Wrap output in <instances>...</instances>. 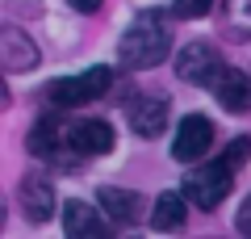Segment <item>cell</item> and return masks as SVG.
<instances>
[{
    "label": "cell",
    "mask_w": 251,
    "mask_h": 239,
    "mask_svg": "<svg viewBox=\"0 0 251 239\" xmlns=\"http://www.w3.org/2000/svg\"><path fill=\"white\" fill-rule=\"evenodd\" d=\"M172 51V30L163 13H138L134 26L122 34L117 42V63L130 71H147V67H159Z\"/></svg>",
    "instance_id": "obj_1"
},
{
    "label": "cell",
    "mask_w": 251,
    "mask_h": 239,
    "mask_svg": "<svg viewBox=\"0 0 251 239\" xmlns=\"http://www.w3.org/2000/svg\"><path fill=\"white\" fill-rule=\"evenodd\" d=\"M230 185H234V168L218 155V159H209V164H201V168L184 180V197L197 206V210H218V206L226 202V193H230Z\"/></svg>",
    "instance_id": "obj_2"
},
{
    "label": "cell",
    "mask_w": 251,
    "mask_h": 239,
    "mask_svg": "<svg viewBox=\"0 0 251 239\" xmlns=\"http://www.w3.org/2000/svg\"><path fill=\"white\" fill-rule=\"evenodd\" d=\"M109 84H113V67H88L72 80H54L46 89V101L59 109H75V105H88V101L105 97Z\"/></svg>",
    "instance_id": "obj_3"
},
{
    "label": "cell",
    "mask_w": 251,
    "mask_h": 239,
    "mask_svg": "<svg viewBox=\"0 0 251 239\" xmlns=\"http://www.w3.org/2000/svg\"><path fill=\"white\" fill-rule=\"evenodd\" d=\"M176 76L184 84H197V89H214V80L222 76V55L209 42H188L176 55Z\"/></svg>",
    "instance_id": "obj_4"
},
{
    "label": "cell",
    "mask_w": 251,
    "mask_h": 239,
    "mask_svg": "<svg viewBox=\"0 0 251 239\" xmlns=\"http://www.w3.org/2000/svg\"><path fill=\"white\" fill-rule=\"evenodd\" d=\"M72 147V122L63 114H42L29 130V151L38 159H59V151Z\"/></svg>",
    "instance_id": "obj_5"
},
{
    "label": "cell",
    "mask_w": 251,
    "mask_h": 239,
    "mask_svg": "<svg viewBox=\"0 0 251 239\" xmlns=\"http://www.w3.org/2000/svg\"><path fill=\"white\" fill-rule=\"evenodd\" d=\"M209 143H214V122L201 118V114H188L184 122H180V130H176L172 155H176L180 164H197V159H205Z\"/></svg>",
    "instance_id": "obj_6"
},
{
    "label": "cell",
    "mask_w": 251,
    "mask_h": 239,
    "mask_svg": "<svg viewBox=\"0 0 251 239\" xmlns=\"http://www.w3.org/2000/svg\"><path fill=\"white\" fill-rule=\"evenodd\" d=\"M168 97H134L126 105V118H130V130L138 139H159L168 130Z\"/></svg>",
    "instance_id": "obj_7"
},
{
    "label": "cell",
    "mask_w": 251,
    "mask_h": 239,
    "mask_svg": "<svg viewBox=\"0 0 251 239\" xmlns=\"http://www.w3.org/2000/svg\"><path fill=\"white\" fill-rule=\"evenodd\" d=\"M38 42L29 34H21L17 26H4L0 30V63H4V71H29L38 67Z\"/></svg>",
    "instance_id": "obj_8"
},
{
    "label": "cell",
    "mask_w": 251,
    "mask_h": 239,
    "mask_svg": "<svg viewBox=\"0 0 251 239\" xmlns=\"http://www.w3.org/2000/svg\"><path fill=\"white\" fill-rule=\"evenodd\" d=\"M218 97V105L230 109V114H247L251 109V76L239 67H222V76L214 80V89H209Z\"/></svg>",
    "instance_id": "obj_9"
},
{
    "label": "cell",
    "mask_w": 251,
    "mask_h": 239,
    "mask_svg": "<svg viewBox=\"0 0 251 239\" xmlns=\"http://www.w3.org/2000/svg\"><path fill=\"white\" fill-rule=\"evenodd\" d=\"M17 206L25 210L29 222H46L54 214V189L46 177H25L17 185Z\"/></svg>",
    "instance_id": "obj_10"
},
{
    "label": "cell",
    "mask_w": 251,
    "mask_h": 239,
    "mask_svg": "<svg viewBox=\"0 0 251 239\" xmlns=\"http://www.w3.org/2000/svg\"><path fill=\"white\" fill-rule=\"evenodd\" d=\"M72 151H80V155H105V151H113V126L100 122V118L72 122Z\"/></svg>",
    "instance_id": "obj_11"
},
{
    "label": "cell",
    "mask_w": 251,
    "mask_h": 239,
    "mask_svg": "<svg viewBox=\"0 0 251 239\" xmlns=\"http://www.w3.org/2000/svg\"><path fill=\"white\" fill-rule=\"evenodd\" d=\"M63 231L75 235V239H97V235H105L100 210H92L88 202H67V206H63Z\"/></svg>",
    "instance_id": "obj_12"
},
{
    "label": "cell",
    "mask_w": 251,
    "mask_h": 239,
    "mask_svg": "<svg viewBox=\"0 0 251 239\" xmlns=\"http://www.w3.org/2000/svg\"><path fill=\"white\" fill-rule=\"evenodd\" d=\"M100 210H105V218H113V222H134L138 218V210H143V197L134 193V189H113V185H105L100 189Z\"/></svg>",
    "instance_id": "obj_13"
},
{
    "label": "cell",
    "mask_w": 251,
    "mask_h": 239,
    "mask_svg": "<svg viewBox=\"0 0 251 239\" xmlns=\"http://www.w3.org/2000/svg\"><path fill=\"white\" fill-rule=\"evenodd\" d=\"M218 26H222L226 38L247 42V38H251V0H222V9H218Z\"/></svg>",
    "instance_id": "obj_14"
},
{
    "label": "cell",
    "mask_w": 251,
    "mask_h": 239,
    "mask_svg": "<svg viewBox=\"0 0 251 239\" xmlns=\"http://www.w3.org/2000/svg\"><path fill=\"white\" fill-rule=\"evenodd\" d=\"M184 202L188 197L184 193H163V197H155V210H151V227L155 231H180L184 227Z\"/></svg>",
    "instance_id": "obj_15"
},
{
    "label": "cell",
    "mask_w": 251,
    "mask_h": 239,
    "mask_svg": "<svg viewBox=\"0 0 251 239\" xmlns=\"http://www.w3.org/2000/svg\"><path fill=\"white\" fill-rule=\"evenodd\" d=\"M209 4H214V0H176V4H172V17H180V21L205 17V13H209Z\"/></svg>",
    "instance_id": "obj_16"
},
{
    "label": "cell",
    "mask_w": 251,
    "mask_h": 239,
    "mask_svg": "<svg viewBox=\"0 0 251 239\" xmlns=\"http://www.w3.org/2000/svg\"><path fill=\"white\" fill-rule=\"evenodd\" d=\"M222 159H226V164H230L234 172H239L243 164H247V159H251V139H247V134H243V139H234L230 147L222 151Z\"/></svg>",
    "instance_id": "obj_17"
},
{
    "label": "cell",
    "mask_w": 251,
    "mask_h": 239,
    "mask_svg": "<svg viewBox=\"0 0 251 239\" xmlns=\"http://www.w3.org/2000/svg\"><path fill=\"white\" fill-rule=\"evenodd\" d=\"M239 231H243V235H251V197L239 206Z\"/></svg>",
    "instance_id": "obj_18"
},
{
    "label": "cell",
    "mask_w": 251,
    "mask_h": 239,
    "mask_svg": "<svg viewBox=\"0 0 251 239\" xmlns=\"http://www.w3.org/2000/svg\"><path fill=\"white\" fill-rule=\"evenodd\" d=\"M67 4H72L75 13H97L100 4H105V0H67Z\"/></svg>",
    "instance_id": "obj_19"
}]
</instances>
